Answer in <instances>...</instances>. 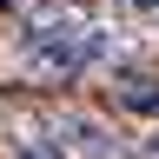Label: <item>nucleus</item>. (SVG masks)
<instances>
[{"label":"nucleus","instance_id":"obj_6","mask_svg":"<svg viewBox=\"0 0 159 159\" xmlns=\"http://www.w3.org/2000/svg\"><path fill=\"white\" fill-rule=\"evenodd\" d=\"M139 159H159V126H152L146 139H139Z\"/></svg>","mask_w":159,"mask_h":159},{"label":"nucleus","instance_id":"obj_1","mask_svg":"<svg viewBox=\"0 0 159 159\" xmlns=\"http://www.w3.org/2000/svg\"><path fill=\"white\" fill-rule=\"evenodd\" d=\"M20 66H27L33 80H73L93 66V20L80 13H40L27 20V33H20Z\"/></svg>","mask_w":159,"mask_h":159},{"label":"nucleus","instance_id":"obj_5","mask_svg":"<svg viewBox=\"0 0 159 159\" xmlns=\"http://www.w3.org/2000/svg\"><path fill=\"white\" fill-rule=\"evenodd\" d=\"M119 13H133V20L152 27V20H159V0H119Z\"/></svg>","mask_w":159,"mask_h":159},{"label":"nucleus","instance_id":"obj_2","mask_svg":"<svg viewBox=\"0 0 159 159\" xmlns=\"http://www.w3.org/2000/svg\"><path fill=\"white\" fill-rule=\"evenodd\" d=\"M53 139H60L73 159H126V146L113 139V126L93 119V113H60V119H53Z\"/></svg>","mask_w":159,"mask_h":159},{"label":"nucleus","instance_id":"obj_4","mask_svg":"<svg viewBox=\"0 0 159 159\" xmlns=\"http://www.w3.org/2000/svg\"><path fill=\"white\" fill-rule=\"evenodd\" d=\"M13 159H73V152L60 146V139H20V146H13Z\"/></svg>","mask_w":159,"mask_h":159},{"label":"nucleus","instance_id":"obj_3","mask_svg":"<svg viewBox=\"0 0 159 159\" xmlns=\"http://www.w3.org/2000/svg\"><path fill=\"white\" fill-rule=\"evenodd\" d=\"M106 86H113V106H126V113H139V119H159V73L113 60V66H106Z\"/></svg>","mask_w":159,"mask_h":159}]
</instances>
